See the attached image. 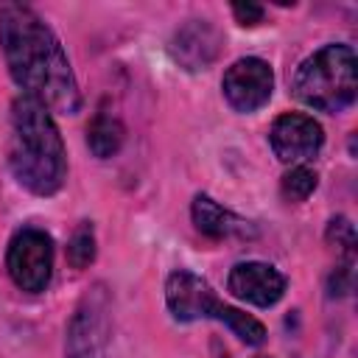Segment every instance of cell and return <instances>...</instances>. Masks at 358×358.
Wrapping results in <instances>:
<instances>
[{"label": "cell", "instance_id": "13", "mask_svg": "<svg viewBox=\"0 0 358 358\" xmlns=\"http://www.w3.org/2000/svg\"><path fill=\"white\" fill-rule=\"evenodd\" d=\"M67 260L73 268H87L95 260V229L90 221H81L67 243Z\"/></svg>", "mask_w": 358, "mask_h": 358}, {"label": "cell", "instance_id": "16", "mask_svg": "<svg viewBox=\"0 0 358 358\" xmlns=\"http://www.w3.org/2000/svg\"><path fill=\"white\" fill-rule=\"evenodd\" d=\"M232 14L241 25H257L263 20V6H257V3H232Z\"/></svg>", "mask_w": 358, "mask_h": 358}, {"label": "cell", "instance_id": "3", "mask_svg": "<svg viewBox=\"0 0 358 358\" xmlns=\"http://www.w3.org/2000/svg\"><path fill=\"white\" fill-rule=\"evenodd\" d=\"M294 95L324 115H338L358 95V59L344 42H330L310 53L294 73Z\"/></svg>", "mask_w": 358, "mask_h": 358}, {"label": "cell", "instance_id": "17", "mask_svg": "<svg viewBox=\"0 0 358 358\" xmlns=\"http://www.w3.org/2000/svg\"><path fill=\"white\" fill-rule=\"evenodd\" d=\"M257 358H268V355H257Z\"/></svg>", "mask_w": 358, "mask_h": 358}, {"label": "cell", "instance_id": "2", "mask_svg": "<svg viewBox=\"0 0 358 358\" xmlns=\"http://www.w3.org/2000/svg\"><path fill=\"white\" fill-rule=\"evenodd\" d=\"M8 168L34 196H53L67 179V151L53 115L28 95L11 103Z\"/></svg>", "mask_w": 358, "mask_h": 358}, {"label": "cell", "instance_id": "8", "mask_svg": "<svg viewBox=\"0 0 358 358\" xmlns=\"http://www.w3.org/2000/svg\"><path fill=\"white\" fill-rule=\"evenodd\" d=\"M271 151L280 162L302 165L305 159H313L324 145V131L319 120L302 112H285L271 123L268 131Z\"/></svg>", "mask_w": 358, "mask_h": 358}, {"label": "cell", "instance_id": "14", "mask_svg": "<svg viewBox=\"0 0 358 358\" xmlns=\"http://www.w3.org/2000/svg\"><path fill=\"white\" fill-rule=\"evenodd\" d=\"M316 185H319L316 171H310L308 165H294V168L282 176L280 190H282V196H285L288 201H305V199L316 190Z\"/></svg>", "mask_w": 358, "mask_h": 358}, {"label": "cell", "instance_id": "1", "mask_svg": "<svg viewBox=\"0 0 358 358\" xmlns=\"http://www.w3.org/2000/svg\"><path fill=\"white\" fill-rule=\"evenodd\" d=\"M0 48L14 84L48 112L76 115L81 92L56 31L25 3H0Z\"/></svg>", "mask_w": 358, "mask_h": 358}, {"label": "cell", "instance_id": "11", "mask_svg": "<svg viewBox=\"0 0 358 358\" xmlns=\"http://www.w3.org/2000/svg\"><path fill=\"white\" fill-rule=\"evenodd\" d=\"M190 218L196 224V229L213 241H221V238H246L252 235V224L243 221L241 215H235L232 210H227L224 204H218L215 199H210L207 193H199L190 204Z\"/></svg>", "mask_w": 358, "mask_h": 358}, {"label": "cell", "instance_id": "12", "mask_svg": "<svg viewBox=\"0 0 358 358\" xmlns=\"http://www.w3.org/2000/svg\"><path fill=\"white\" fill-rule=\"evenodd\" d=\"M123 140H126V129H123L120 117L112 115L109 109H98L87 126V145H90L92 157H98V159L115 157L120 151Z\"/></svg>", "mask_w": 358, "mask_h": 358}, {"label": "cell", "instance_id": "9", "mask_svg": "<svg viewBox=\"0 0 358 358\" xmlns=\"http://www.w3.org/2000/svg\"><path fill=\"white\" fill-rule=\"evenodd\" d=\"M285 274L277 271L274 266L268 263H260V260H246V263H235L229 268V277H227V291L255 308H271L282 299L285 294Z\"/></svg>", "mask_w": 358, "mask_h": 358}, {"label": "cell", "instance_id": "10", "mask_svg": "<svg viewBox=\"0 0 358 358\" xmlns=\"http://www.w3.org/2000/svg\"><path fill=\"white\" fill-rule=\"evenodd\" d=\"M221 34L210 20H187L171 39V56L185 70H207L221 53Z\"/></svg>", "mask_w": 358, "mask_h": 358}, {"label": "cell", "instance_id": "6", "mask_svg": "<svg viewBox=\"0 0 358 358\" xmlns=\"http://www.w3.org/2000/svg\"><path fill=\"white\" fill-rule=\"evenodd\" d=\"M6 268L20 291H45L53 277V238L39 227L17 229L6 249Z\"/></svg>", "mask_w": 358, "mask_h": 358}, {"label": "cell", "instance_id": "15", "mask_svg": "<svg viewBox=\"0 0 358 358\" xmlns=\"http://www.w3.org/2000/svg\"><path fill=\"white\" fill-rule=\"evenodd\" d=\"M327 241L336 243V249L341 255H352L355 252V227L350 224V218L338 215L327 224Z\"/></svg>", "mask_w": 358, "mask_h": 358}, {"label": "cell", "instance_id": "4", "mask_svg": "<svg viewBox=\"0 0 358 358\" xmlns=\"http://www.w3.org/2000/svg\"><path fill=\"white\" fill-rule=\"evenodd\" d=\"M165 305L171 310V316L176 322H196V319H215L221 324H227L243 344L249 347H260L266 341V327L263 322H257L255 316L224 305L213 285L193 274L190 268H176L168 274L165 280Z\"/></svg>", "mask_w": 358, "mask_h": 358}, {"label": "cell", "instance_id": "7", "mask_svg": "<svg viewBox=\"0 0 358 358\" xmlns=\"http://www.w3.org/2000/svg\"><path fill=\"white\" fill-rule=\"evenodd\" d=\"M221 90L227 103L235 112H257L260 106L268 103L271 90H274V70L268 62L257 56H243L232 62L221 78Z\"/></svg>", "mask_w": 358, "mask_h": 358}, {"label": "cell", "instance_id": "5", "mask_svg": "<svg viewBox=\"0 0 358 358\" xmlns=\"http://www.w3.org/2000/svg\"><path fill=\"white\" fill-rule=\"evenodd\" d=\"M112 302L103 282H95L81 302L76 305L70 324H67V341L64 355L67 358H106L109 333H112Z\"/></svg>", "mask_w": 358, "mask_h": 358}]
</instances>
